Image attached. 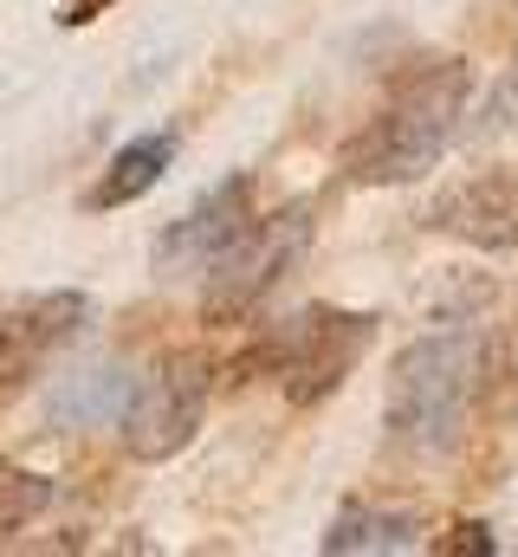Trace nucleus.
I'll return each instance as SVG.
<instances>
[{"label":"nucleus","mask_w":518,"mask_h":557,"mask_svg":"<svg viewBox=\"0 0 518 557\" xmlns=\"http://www.w3.org/2000/svg\"><path fill=\"white\" fill-rule=\"evenodd\" d=\"M467 65L460 59H428V65H408L388 98L377 104V117L344 143V182L357 188H402L415 175H428L447 143L460 131V111H467Z\"/></svg>","instance_id":"nucleus-1"},{"label":"nucleus","mask_w":518,"mask_h":557,"mask_svg":"<svg viewBox=\"0 0 518 557\" xmlns=\"http://www.w3.org/2000/svg\"><path fill=\"white\" fill-rule=\"evenodd\" d=\"M480 370H486L480 331L415 337L388 370V441L415 460H447L473 428Z\"/></svg>","instance_id":"nucleus-2"},{"label":"nucleus","mask_w":518,"mask_h":557,"mask_svg":"<svg viewBox=\"0 0 518 557\" xmlns=\"http://www.w3.org/2000/svg\"><path fill=\"white\" fill-rule=\"evenodd\" d=\"M370 324H377V318L337 311V305L298 311L292 324H279L272 337H259L247 357H234V383H247V370H266V376H279V389H285L298 409H311V403H324V396L357 370V357H363V344H370Z\"/></svg>","instance_id":"nucleus-3"},{"label":"nucleus","mask_w":518,"mask_h":557,"mask_svg":"<svg viewBox=\"0 0 518 557\" xmlns=\"http://www.w3.org/2000/svg\"><path fill=\"white\" fill-rule=\"evenodd\" d=\"M311 247V201H292V208H272V214H254L234 247L214 253L208 267V292H201V318L208 324H227L240 311H254L259 298L292 273Z\"/></svg>","instance_id":"nucleus-4"},{"label":"nucleus","mask_w":518,"mask_h":557,"mask_svg":"<svg viewBox=\"0 0 518 557\" xmlns=\"http://www.w3.org/2000/svg\"><path fill=\"white\" fill-rule=\"evenodd\" d=\"M208 396H214V363L208 350H169L136 389H130L124 409V454L130 460H175L208 416Z\"/></svg>","instance_id":"nucleus-5"},{"label":"nucleus","mask_w":518,"mask_h":557,"mask_svg":"<svg viewBox=\"0 0 518 557\" xmlns=\"http://www.w3.org/2000/svg\"><path fill=\"white\" fill-rule=\"evenodd\" d=\"M91 324V298L85 292H26L0 305V389H20L26 376H39L52 363L59 344H72Z\"/></svg>","instance_id":"nucleus-6"},{"label":"nucleus","mask_w":518,"mask_h":557,"mask_svg":"<svg viewBox=\"0 0 518 557\" xmlns=\"http://www.w3.org/2000/svg\"><path fill=\"white\" fill-rule=\"evenodd\" d=\"M428 227L434 234H454L467 247H518V169H480V175H460L454 188L434 195L428 208Z\"/></svg>","instance_id":"nucleus-7"},{"label":"nucleus","mask_w":518,"mask_h":557,"mask_svg":"<svg viewBox=\"0 0 518 557\" xmlns=\"http://www.w3.org/2000/svg\"><path fill=\"white\" fill-rule=\"evenodd\" d=\"M254 221V175H234L227 188H214L208 201H195L162 240H156V267L169 273V267H195V273H208L214 267V253L221 247H234V234Z\"/></svg>","instance_id":"nucleus-8"},{"label":"nucleus","mask_w":518,"mask_h":557,"mask_svg":"<svg viewBox=\"0 0 518 557\" xmlns=\"http://www.w3.org/2000/svg\"><path fill=\"white\" fill-rule=\"evenodd\" d=\"M175 162V137L169 131H149V137H130L111 162H104V175L91 182V195H85V208L91 214H104V208H130V201H143L156 182H162V169Z\"/></svg>","instance_id":"nucleus-9"},{"label":"nucleus","mask_w":518,"mask_h":557,"mask_svg":"<svg viewBox=\"0 0 518 557\" xmlns=\"http://www.w3.org/2000/svg\"><path fill=\"white\" fill-rule=\"evenodd\" d=\"M421 545V519L415 512H395V506H383V512H344L331 532H324V552L331 557H363V552H415Z\"/></svg>","instance_id":"nucleus-10"},{"label":"nucleus","mask_w":518,"mask_h":557,"mask_svg":"<svg viewBox=\"0 0 518 557\" xmlns=\"http://www.w3.org/2000/svg\"><path fill=\"white\" fill-rule=\"evenodd\" d=\"M52 506V480L46 473H26V467H7L0 460V552Z\"/></svg>","instance_id":"nucleus-11"},{"label":"nucleus","mask_w":518,"mask_h":557,"mask_svg":"<svg viewBox=\"0 0 518 557\" xmlns=\"http://www.w3.org/2000/svg\"><path fill=\"white\" fill-rule=\"evenodd\" d=\"M72 389H78V396H59V416L65 421H111L118 409H130V376L124 370H85Z\"/></svg>","instance_id":"nucleus-12"},{"label":"nucleus","mask_w":518,"mask_h":557,"mask_svg":"<svg viewBox=\"0 0 518 557\" xmlns=\"http://www.w3.org/2000/svg\"><path fill=\"white\" fill-rule=\"evenodd\" d=\"M434 552H441V557L493 552V532H486V525H473V519H460V525H447V539H434Z\"/></svg>","instance_id":"nucleus-13"},{"label":"nucleus","mask_w":518,"mask_h":557,"mask_svg":"<svg viewBox=\"0 0 518 557\" xmlns=\"http://www.w3.org/2000/svg\"><path fill=\"white\" fill-rule=\"evenodd\" d=\"M111 0H65V13H59V26H91L98 13H104Z\"/></svg>","instance_id":"nucleus-14"}]
</instances>
